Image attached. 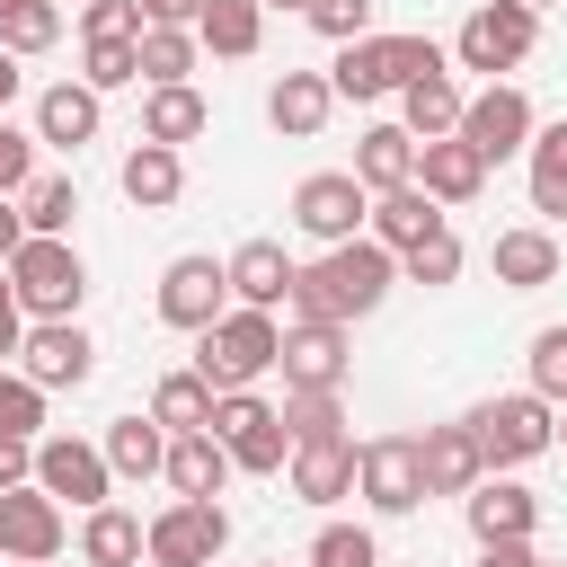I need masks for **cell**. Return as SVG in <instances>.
<instances>
[{"label": "cell", "instance_id": "cell-41", "mask_svg": "<svg viewBox=\"0 0 567 567\" xmlns=\"http://www.w3.org/2000/svg\"><path fill=\"white\" fill-rule=\"evenodd\" d=\"M301 18H310L328 44H363V27H372V0H301Z\"/></svg>", "mask_w": 567, "mask_h": 567}, {"label": "cell", "instance_id": "cell-49", "mask_svg": "<svg viewBox=\"0 0 567 567\" xmlns=\"http://www.w3.org/2000/svg\"><path fill=\"white\" fill-rule=\"evenodd\" d=\"M204 0H142V27H195Z\"/></svg>", "mask_w": 567, "mask_h": 567}, {"label": "cell", "instance_id": "cell-16", "mask_svg": "<svg viewBox=\"0 0 567 567\" xmlns=\"http://www.w3.org/2000/svg\"><path fill=\"white\" fill-rule=\"evenodd\" d=\"M416 470H425V496H470L487 461H478L470 425H425V443H416Z\"/></svg>", "mask_w": 567, "mask_h": 567}, {"label": "cell", "instance_id": "cell-5", "mask_svg": "<svg viewBox=\"0 0 567 567\" xmlns=\"http://www.w3.org/2000/svg\"><path fill=\"white\" fill-rule=\"evenodd\" d=\"M470 443H478V461L496 470V461H532V452H549L558 443V425H549V399H487L478 416H470Z\"/></svg>", "mask_w": 567, "mask_h": 567}, {"label": "cell", "instance_id": "cell-20", "mask_svg": "<svg viewBox=\"0 0 567 567\" xmlns=\"http://www.w3.org/2000/svg\"><path fill=\"white\" fill-rule=\"evenodd\" d=\"M372 230H381V248H390V257H408L416 239H434V230H443V204L408 177V186H390V195L372 204Z\"/></svg>", "mask_w": 567, "mask_h": 567}, {"label": "cell", "instance_id": "cell-32", "mask_svg": "<svg viewBox=\"0 0 567 567\" xmlns=\"http://www.w3.org/2000/svg\"><path fill=\"white\" fill-rule=\"evenodd\" d=\"M399 97H408V142H443V133L461 124V89H452L443 71H434V80H408Z\"/></svg>", "mask_w": 567, "mask_h": 567}, {"label": "cell", "instance_id": "cell-30", "mask_svg": "<svg viewBox=\"0 0 567 567\" xmlns=\"http://www.w3.org/2000/svg\"><path fill=\"white\" fill-rule=\"evenodd\" d=\"M532 213L540 221H567V124L532 133Z\"/></svg>", "mask_w": 567, "mask_h": 567}, {"label": "cell", "instance_id": "cell-46", "mask_svg": "<svg viewBox=\"0 0 567 567\" xmlns=\"http://www.w3.org/2000/svg\"><path fill=\"white\" fill-rule=\"evenodd\" d=\"M124 80H142L133 44H89V89H124Z\"/></svg>", "mask_w": 567, "mask_h": 567}, {"label": "cell", "instance_id": "cell-50", "mask_svg": "<svg viewBox=\"0 0 567 567\" xmlns=\"http://www.w3.org/2000/svg\"><path fill=\"white\" fill-rule=\"evenodd\" d=\"M478 567H540V558H532V540H487Z\"/></svg>", "mask_w": 567, "mask_h": 567}, {"label": "cell", "instance_id": "cell-44", "mask_svg": "<svg viewBox=\"0 0 567 567\" xmlns=\"http://www.w3.org/2000/svg\"><path fill=\"white\" fill-rule=\"evenodd\" d=\"M408 275H416V284H452V275H461V239H452V230L416 239V248H408Z\"/></svg>", "mask_w": 567, "mask_h": 567}, {"label": "cell", "instance_id": "cell-24", "mask_svg": "<svg viewBox=\"0 0 567 567\" xmlns=\"http://www.w3.org/2000/svg\"><path fill=\"white\" fill-rule=\"evenodd\" d=\"M408 177H416V142H408V124H372L363 151H354V186H363V195H390V186H408Z\"/></svg>", "mask_w": 567, "mask_h": 567}, {"label": "cell", "instance_id": "cell-11", "mask_svg": "<svg viewBox=\"0 0 567 567\" xmlns=\"http://www.w3.org/2000/svg\"><path fill=\"white\" fill-rule=\"evenodd\" d=\"M452 133H461L478 159H514V151H532V97H523V89H487V97L461 106Z\"/></svg>", "mask_w": 567, "mask_h": 567}, {"label": "cell", "instance_id": "cell-18", "mask_svg": "<svg viewBox=\"0 0 567 567\" xmlns=\"http://www.w3.org/2000/svg\"><path fill=\"white\" fill-rule=\"evenodd\" d=\"M416 186H425L434 204H470V195L487 186V159H478L461 133H443V142H425V151H416Z\"/></svg>", "mask_w": 567, "mask_h": 567}, {"label": "cell", "instance_id": "cell-57", "mask_svg": "<svg viewBox=\"0 0 567 567\" xmlns=\"http://www.w3.org/2000/svg\"><path fill=\"white\" fill-rule=\"evenodd\" d=\"M275 567H284V558H275Z\"/></svg>", "mask_w": 567, "mask_h": 567}, {"label": "cell", "instance_id": "cell-55", "mask_svg": "<svg viewBox=\"0 0 567 567\" xmlns=\"http://www.w3.org/2000/svg\"><path fill=\"white\" fill-rule=\"evenodd\" d=\"M257 9H301V0H257Z\"/></svg>", "mask_w": 567, "mask_h": 567}, {"label": "cell", "instance_id": "cell-38", "mask_svg": "<svg viewBox=\"0 0 567 567\" xmlns=\"http://www.w3.org/2000/svg\"><path fill=\"white\" fill-rule=\"evenodd\" d=\"M284 434H292V443L346 434V408H337V390H292V399H284Z\"/></svg>", "mask_w": 567, "mask_h": 567}, {"label": "cell", "instance_id": "cell-27", "mask_svg": "<svg viewBox=\"0 0 567 567\" xmlns=\"http://www.w3.org/2000/svg\"><path fill=\"white\" fill-rule=\"evenodd\" d=\"M159 470H168V487H177V496H221V478H230V452H221L213 434H177Z\"/></svg>", "mask_w": 567, "mask_h": 567}, {"label": "cell", "instance_id": "cell-15", "mask_svg": "<svg viewBox=\"0 0 567 567\" xmlns=\"http://www.w3.org/2000/svg\"><path fill=\"white\" fill-rule=\"evenodd\" d=\"M284 381L292 390H337L346 381V328L337 319H301V328H284Z\"/></svg>", "mask_w": 567, "mask_h": 567}, {"label": "cell", "instance_id": "cell-35", "mask_svg": "<svg viewBox=\"0 0 567 567\" xmlns=\"http://www.w3.org/2000/svg\"><path fill=\"white\" fill-rule=\"evenodd\" d=\"M151 425H177V434H204V425H213V390H204L195 372H168V381H159V399H151Z\"/></svg>", "mask_w": 567, "mask_h": 567}, {"label": "cell", "instance_id": "cell-53", "mask_svg": "<svg viewBox=\"0 0 567 567\" xmlns=\"http://www.w3.org/2000/svg\"><path fill=\"white\" fill-rule=\"evenodd\" d=\"M18 97V53H0V106Z\"/></svg>", "mask_w": 567, "mask_h": 567}, {"label": "cell", "instance_id": "cell-52", "mask_svg": "<svg viewBox=\"0 0 567 567\" xmlns=\"http://www.w3.org/2000/svg\"><path fill=\"white\" fill-rule=\"evenodd\" d=\"M18 239H27V221H18L9 204H0V257H18Z\"/></svg>", "mask_w": 567, "mask_h": 567}, {"label": "cell", "instance_id": "cell-10", "mask_svg": "<svg viewBox=\"0 0 567 567\" xmlns=\"http://www.w3.org/2000/svg\"><path fill=\"white\" fill-rule=\"evenodd\" d=\"M354 487L381 505V514H416L425 505V470H416V443L408 434H381L354 452Z\"/></svg>", "mask_w": 567, "mask_h": 567}, {"label": "cell", "instance_id": "cell-4", "mask_svg": "<svg viewBox=\"0 0 567 567\" xmlns=\"http://www.w3.org/2000/svg\"><path fill=\"white\" fill-rule=\"evenodd\" d=\"M239 470H257V478H275L284 461H292V434H284V416L266 408V399H248V390H230V399H213V425H204Z\"/></svg>", "mask_w": 567, "mask_h": 567}, {"label": "cell", "instance_id": "cell-33", "mask_svg": "<svg viewBox=\"0 0 567 567\" xmlns=\"http://www.w3.org/2000/svg\"><path fill=\"white\" fill-rule=\"evenodd\" d=\"M159 461H168V443H159L151 416H115V425H106V470H115V478H151Z\"/></svg>", "mask_w": 567, "mask_h": 567}, {"label": "cell", "instance_id": "cell-56", "mask_svg": "<svg viewBox=\"0 0 567 567\" xmlns=\"http://www.w3.org/2000/svg\"><path fill=\"white\" fill-rule=\"evenodd\" d=\"M523 9H540V0H523Z\"/></svg>", "mask_w": 567, "mask_h": 567}, {"label": "cell", "instance_id": "cell-42", "mask_svg": "<svg viewBox=\"0 0 567 567\" xmlns=\"http://www.w3.org/2000/svg\"><path fill=\"white\" fill-rule=\"evenodd\" d=\"M80 27H89V44H133L142 35V0H89Z\"/></svg>", "mask_w": 567, "mask_h": 567}, {"label": "cell", "instance_id": "cell-48", "mask_svg": "<svg viewBox=\"0 0 567 567\" xmlns=\"http://www.w3.org/2000/svg\"><path fill=\"white\" fill-rule=\"evenodd\" d=\"M27 478H35V443L0 434V487H27Z\"/></svg>", "mask_w": 567, "mask_h": 567}, {"label": "cell", "instance_id": "cell-36", "mask_svg": "<svg viewBox=\"0 0 567 567\" xmlns=\"http://www.w3.org/2000/svg\"><path fill=\"white\" fill-rule=\"evenodd\" d=\"M195 35L213 44V53H257V0H204V18H195Z\"/></svg>", "mask_w": 567, "mask_h": 567}, {"label": "cell", "instance_id": "cell-37", "mask_svg": "<svg viewBox=\"0 0 567 567\" xmlns=\"http://www.w3.org/2000/svg\"><path fill=\"white\" fill-rule=\"evenodd\" d=\"M71 213H80V186H71V177H35L18 221H27V239H62V230H71Z\"/></svg>", "mask_w": 567, "mask_h": 567}, {"label": "cell", "instance_id": "cell-8", "mask_svg": "<svg viewBox=\"0 0 567 567\" xmlns=\"http://www.w3.org/2000/svg\"><path fill=\"white\" fill-rule=\"evenodd\" d=\"M363 213H372V195L354 186V168H319V177L292 186V221H301L310 239H328V248H346Z\"/></svg>", "mask_w": 567, "mask_h": 567}, {"label": "cell", "instance_id": "cell-51", "mask_svg": "<svg viewBox=\"0 0 567 567\" xmlns=\"http://www.w3.org/2000/svg\"><path fill=\"white\" fill-rule=\"evenodd\" d=\"M18 346H27V328H18V292L0 284V354H18Z\"/></svg>", "mask_w": 567, "mask_h": 567}, {"label": "cell", "instance_id": "cell-23", "mask_svg": "<svg viewBox=\"0 0 567 567\" xmlns=\"http://www.w3.org/2000/svg\"><path fill=\"white\" fill-rule=\"evenodd\" d=\"M328 106H337V89H328L319 71H284V80H275V97H266L275 133H292V142H310V133L328 124Z\"/></svg>", "mask_w": 567, "mask_h": 567}, {"label": "cell", "instance_id": "cell-29", "mask_svg": "<svg viewBox=\"0 0 567 567\" xmlns=\"http://www.w3.org/2000/svg\"><path fill=\"white\" fill-rule=\"evenodd\" d=\"M177 186H186V168H177V151H159V142H142V151H124V195H133L142 213H168V204H177Z\"/></svg>", "mask_w": 567, "mask_h": 567}, {"label": "cell", "instance_id": "cell-7", "mask_svg": "<svg viewBox=\"0 0 567 567\" xmlns=\"http://www.w3.org/2000/svg\"><path fill=\"white\" fill-rule=\"evenodd\" d=\"M35 487L53 496V505H106V487H115V470H106V452L97 443H71V434H35Z\"/></svg>", "mask_w": 567, "mask_h": 567}, {"label": "cell", "instance_id": "cell-26", "mask_svg": "<svg viewBox=\"0 0 567 567\" xmlns=\"http://www.w3.org/2000/svg\"><path fill=\"white\" fill-rule=\"evenodd\" d=\"M89 133H97V89H89V80H80V89L62 80V89H44V97H35V142H62V151H80Z\"/></svg>", "mask_w": 567, "mask_h": 567}, {"label": "cell", "instance_id": "cell-28", "mask_svg": "<svg viewBox=\"0 0 567 567\" xmlns=\"http://www.w3.org/2000/svg\"><path fill=\"white\" fill-rule=\"evenodd\" d=\"M204 124H213V106H204L195 89H151V106H142V142H159V151L195 142Z\"/></svg>", "mask_w": 567, "mask_h": 567}, {"label": "cell", "instance_id": "cell-40", "mask_svg": "<svg viewBox=\"0 0 567 567\" xmlns=\"http://www.w3.org/2000/svg\"><path fill=\"white\" fill-rule=\"evenodd\" d=\"M310 567H381V549H372L363 523H328V532L310 540Z\"/></svg>", "mask_w": 567, "mask_h": 567}, {"label": "cell", "instance_id": "cell-2", "mask_svg": "<svg viewBox=\"0 0 567 567\" xmlns=\"http://www.w3.org/2000/svg\"><path fill=\"white\" fill-rule=\"evenodd\" d=\"M275 354H284V328H275L266 310H221V319L204 328L195 381H204L213 399H230V390H248L257 372H275Z\"/></svg>", "mask_w": 567, "mask_h": 567}, {"label": "cell", "instance_id": "cell-12", "mask_svg": "<svg viewBox=\"0 0 567 567\" xmlns=\"http://www.w3.org/2000/svg\"><path fill=\"white\" fill-rule=\"evenodd\" d=\"M53 549H62V505L44 487H0V558L44 567Z\"/></svg>", "mask_w": 567, "mask_h": 567}, {"label": "cell", "instance_id": "cell-43", "mask_svg": "<svg viewBox=\"0 0 567 567\" xmlns=\"http://www.w3.org/2000/svg\"><path fill=\"white\" fill-rule=\"evenodd\" d=\"M532 399H567V328L532 337Z\"/></svg>", "mask_w": 567, "mask_h": 567}, {"label": "cell", "instance_id": "cell-25", "mask_svg": "<svg viewBox=\"0 0 567 567\" xmlns=\"http://www.w3.org/2000/svg\"><path fill=\"white\" fill-rule=\"evenodd\" d=\"M496 284H514V292H540V284H558V239L549 230H496Z\"/></svg>", "mask_w": 567, "mask_h": 567}, {"label": "cell", "instance_id": "cell-45", "mask_svg": "<svg viewBox=\"0 0 567 567\" xmlns=\"http://www.w3.org/2000/svg\"><path fill=\"white\" fill-rule=\"evenodd\" d=\"M0 27H9V53H44V44L62 35V18H53L44 0H27V9H18V18H0Z\"/></svg>", "mask_w": 567, "mask_h": 567}, {"label": "cell", "instance_id": "cell-39", "mask_svg": "<svg viewBox=\"0 0 567 567\" xmlns=\"http://www.w3.org/2000/svg\"><path fill=\"white\" fill-rule=\"evenodd\" d=\"M35 425H44V390H35L27 372H0V434L35 443Z\"/></svg>", "mask_w": 567, "mask_h": 567}, {"label": "cell", "instance_id": "cell-17", "mask_svg": "<svg viewBox=\"0 0 567 567\" xmlns=\"http://www.w3.org/2000/svg\"><path fill=\"white\" fill-rule=\"evenodd\" d=\"M328 89H337V97H390V89H408V71H399V35H363V44H346L337 71H328Z\"/></svg>", "mask_w": 567, "mask_h": 567}, {"label": "cell", "instance_id": "cell-19", "mask_svg": "<svg viewBox=\"0 0 567 567\" xmlns=\"http://www.w3.org/2000/svg\"><path fill=\"white\" fill-rule=\"evenodd\" d=\"M346 487H354V443H346V434L292 443V496H301V505H337Z\"/></svg>", "mask_w": 567, "mask_h": 567}, {"label": "cell", "instance_id": "cell-22", "mask_svg": "<svg viewBox=\"0 0 567 567\" xmlns=\"http://www.w3.org/2000/svg\"><path fill=\"white\" fill-rule=\"evenodd\" d=\"M221 275H230V292H239L248 310H275V301L292 292V257H284V239H248Z\"/></svg>", "mask_w": 567, "mask_h": 567}, {"label": "cell", "instance_id": "cell-34", "mask_svg": "<svg viewBox=\"0 0 567 567\" xmlns=\"http://www.w3.org/2000/svg\"><path fill=\"white\" fill-rule=\"evenodd\" d=\"M80 558H89V567H133V558H142V523H133L124 505H97L89 532H80Z\"/></svg>", "mask_w": 567, "mask_h": 567}, {"label": "cell", "instance_id": "cell-13", "mask_svg": "<svg viewBox=\"0 0 567 567\" xmlns=\"http://www.w3.org/2000/svg\"><path fill=\"white\" fill-rule=\"evenodd\" d=\"M221 301H230V275H221L213 257H177V266L159 275V319H168V328H195V337H204V328L221 319Z\"/></svg>", "mask_w": 567, "mask_h": 567}, {"label": "cell", "instance_id": "cell-14", "mask_svg": "<svg viewBox=\"0 0 567 567\" xmlns=\"http://www.w3.org/2000/svg\"><path fill=\"white\" fill-rule=\"evenodd\" d=\"M18 354H27V381H35V390H80V381L97 372V346H89L71 319H35Z\"/></svg>", "mask_w": 567, "mask_h": 567}, {"label": "cell", "instance_id": "cell-47", "mask_svg": "<svg viewBox=\"0 0 567 567\" xmlns=\"http://www.w3.org/2000/svg\"><path fill=\"white\" fill-rule=\"evenodd\" d=\"M27 177H35V133H9L0 124V195H18Z\"/></svg>", "mask_w": 567, "mask_h": 567}, {"label": "cell", "instance_id": "cell-54", "mask_svg": "<svg viewBox=\"0 0 567 567\" xmlns=\"http://www.w3.org/2000/svg\"><path fill=\"white\" fill-rule=\"evenodd\" d=\"M18 9H27V0H0V18H18Z\"/></svg>", "mask_w": 567, "mask_h": 567}, {"label": "cell", "instance_id": "cell-6", "mask_svg": "<svg viewBox=\"0 0 567 567\" xmlns=\"http://www.w3.org/2000/svg\"><path fill=\"white\" fill-rule=\"evenodd\" d=\"M221 540H230V514H221L213 496H177V505L142 532V549H151L159 567H213Z\"/></svg>", "mask_w": 567, "mask_h": 567}, {"label": "cell", "instance_id": "cell-3", "mask_svg": "<svg viewBox=\"0 0 567 567\" xmlns=\"http://www.w3.org/2000/svg\"><path fill=\"white\" fill-rule=\"evenodd\" d=\"M9 292H18V310H35V319H71L80 292H89V266H80V248H62V239H18Z\"/></svg>", "mask_w": 567, "mask_h": 567}, {"label": "cell", "instance_id": "cell-9", "mask_svg": "<svg viewBox=\"0 0 567 567\" xmlns=\"http://www.w3.org/2000/svg\"><path fill=\"white\" fill-rule=\"evenodd\" d=\"M532 35H540V18L523 9V0H496V9H478L470 27H461V71H514L523 53H532Z\"/></svg>", "mask_w": 567, "mask_h": 567}, {"label": "cell", "instance_id": "cell-21", "mask_svg": "<svg viewBox=\"0 0 567 567\" xmlns=\"http://www.w3.org/2000/svg\"><path fill=\"white\" fill-rule=\"evenodd\" d=\"M532 523H540L532 487H514V478L470 487V532H478V549H487V540H532Z\"/></svg>", "mask_w": 567, "mask_h": 567}, {"label": "cell", "instance_id": "cell-1", "mask_svg": "<svg viewBox=\"0 0 567 567\" xmlns=\"http://www.w3.org/2000/svg\"><path fill=\"white\" fill-rule=\"evenodd\" d=\"M381 292H390V248H381V239H346V248H328L319 266H292V292H284V301H292L301 319H337V328H346V319H363Z\"/></svg>", "mask_w": 567, "mask_h": 567}, {"label": "cell", "instance_id": "cell-31", "mask_svg": "<svg viewBox=\"0 0 567 567\" xmlns=\"http://www.w3.org/2000/svg\"><path fill=\"white\" fill-rule=\"evenodd\" d=\"M133 62L151 71V89H186V71H195V35H186V27H142V35H133Z\"/></svg>", "mask_w": 567, "mask_h": 567}]
</instances>
